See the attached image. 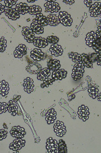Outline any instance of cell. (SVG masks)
I'll return each instance as SVG.
<instances>
[{"label": "cell", "mask_w": 101, "mask_h": 153, "mask_svg": "<svg viewBox=\"0 0 101 153\" xmlns=\"http://www.w3.org/2000/svg\"><path fill=\"white\" fill-rule=\"evenodd\" d=\"M78 114L79 116V118H80L81 120H82L83 121H86V120L88 119V118H89V109H88L87 106H86L84 105H81L78 108Z\"/></svg>", "instance_id": "10"}, {"label": "cell", "mask_w": 101, "mask_h": 153, "mask_svg": "<svg viewBox=\"0 0 101 153\" xmlns=\"http://www.w3.org/2000/svg\"><path fill=\"white\" fill-rule=\"evenodd\" d=\"M89 56V59H90L91 62L92 63L94 62H95V61H97V59L98 57V53H92L90 55H88Z\"/></svg>", "instance_id": "40"}, {"label": "cell", "mask_w": 101, "mask_h": 153, "mask_svg": "<svg viewBox=\"0 0 101 153\" xmlns=\"http://www.w3.org/2000/svg\"><path fill=\"white\" fill-rule=\"evenodd\" d=\"M10 134L15 138H23L26 135V131L20 126H15L11 129Z\"/></svg>", "instance_id": "5"}, {"label": "cell", "mask_w": 101, "mask_h": 153, "mask_svg": "<svg viewBox=\"0 0 101 153\" xmlns=\"http://www.w3.org/2000/svg\"><path fill=\"white\" fill-rule=\"evenodd\" d=\"M97 63L98 65H100V53H98V57L97 59Z\"/></svg>", "instance_id": "46"}, {"label": "cell", "mask_w": 101, "mask_h": 153, "mask_svg": "<svg viewBox=\"0 0 101 153\" xmlns=\"http://www.w3.org/2000/svg\"><path fill=\"white\" fill-rule=\"evenodd\" d=\"M57 118V113L54 108H51L46 114V121L47 124L51 125L55 121Z\"/></svg>", "instance_id": "17"}, {"label": "cell", "mask_w": 101, "mask_h": 153, "mask_svg": "<svg viewBox=\"0 0 101 153\" xmlns=\"http://www.w3.org/2000/svg\"><path fill=\"white\" fill-rule=\"evenodd\" d=\"M27 53V47L24 44H20L16 48L14 51V55L16 58L23 57Z\"/></svg>", "instance_id": "13"}, {"label": "cell", "mask_w": 101, "mask_h": 153, "mask_svg": "<svg viewBox=\"0 0 101 153\" xmlns=\"http://www.w3.org/2000/svg\"><path fill=\"white\" fill-rule=\"evenodd\" d=\"M67 152V149H66L65 143L63 140H60V143L58 144V152Z\"/></svg>", "instance_id": "36"}, {"label": "cell", "mask_w": 101, "mask_h": 153, "mask_svg": "<svg viewBox=\"0 0 101 153\" xmlns=\"http://www.w3.org/2000/svg\"><path fill=\"white\" fill-rule=\"evenodd\" d=\"M8 111V103L0 102V114H3Z\"/></svg>", "instance_id": "37"}, {"label": "cell", "mask_w": 101, "mask_h": 153, "mask_svg": "<svg viewBox=\"0 0 101 153\" xmlns=\"http://www.w3.org/2000/svg\"><path fill=\"white\" fill-rule=\"evenodd\" d=\"M22 33L25 38L26 40L29 43L33 42L34 39L35 38V33L31 30V29L28 27H24L22 29Z\"/></svg>", "instance_id": "6"}, {"label": "cell", "mask_w": 101, "mask_h": 153, "mask_svg": "<svg viewBox=\"0 0 101 153\" xmlns=\"http://www.w3.org/2000/svg\"><path fill=\"white\" fill-rule=\"evenodd\" d=\"M92 47H93L94 50L97 52V53H100L101 48H100V38H97V39L95 40L94 43Z\"/></svg>", "instance_id": "33"}, {"label": "cell", "mask_w": 101, "mask_h": 153, "mask_svg": "<svg viewBox=\"0 0 101 153\" xmlns=\"http://www.w3.org/2000/svg\"><path fill=\"white\" fill-rule=\"evenodd\" d=\"M25 140H24L23 138H16V140H14L13 142L9 144V149L14 151H17V150L23 149L25 146Z\"/></svg>", "instance_id": "9"}, {"label": "cell", "mask_w": 101, "mask_h": 153, "mask_svg": "<svg viewBox=\"0 0 101 153\" xmlns=\"http://www.w3.org/2000/svg\"><path fill=\"white\" fill-rule=\"evenodd\" d=\"M9 90V84L6 80H2L0 82V95L3 97H7Z\"/></svg>", "instance_id": "23"}, {"label": "cell", "mask_w": 101, "mask_h": 153, "mask_svg": "<svg viewBox=\"0 0 101 153\" xmlns=\"http://www.w3.org/2000/svg\"><path fill=\"white\" fill-rule=\"evenodd\" d=\"M30 28L34 33L41 34V33H43L44 32L43 27H42L41 25H40L36 23H32L31 25Z\"/></svg>", "instance_id": "29"}, {"label": "cell", "mask_w": 101, "mask_h": 153, "mask_svg": "<svg viewBox=\"0 0 101 153\" xmlns=\"http://www.w3.org/2000/svg\"><path fill=\"white\" fill-rule=\"evenodd\" d=\"M45 8L46 12H49L51 13L60 12L61 9L60 4L55 1H47L45 4Z\"/></svg>", "instance_id": "7"}, {"label": "cell", "mask_w": 101, "mask_h": 153, "mask_svg": "<svg viewBox=\"0 0 101 153\" xmlns=\"http://www.w3.org/2000/svg\"><path fill=\"white\" fill-rule=\"evenodd\" d=\"M50 52L53 55L55 56H61L63 54V48L59 44H52L50 48Z\"/></svg>", "instance_id": "26"}, {"label": "cell", "mask_w": 101, "mask_h": 153, "mask_svg": "<svg viewBox=\"0 0 101 153\" xmlns=\"http://www.w3.org/2000/svg\"><path fill=\"white\" fill-rule=\"evenodd\" d=\"M84 68L85 67L81 63H76L73 66L72 74H71L73 80H78L83 77L84 73Z\"/></svg>", "instance_id": "1"}, {"label": "cell", "mask_w": 101, "mask_h": 153, "mask_svg": "<svg viewBox=\"0 0 101 153\" xmlns=\"http://www.w3.org/2000/svg\"><path fill=\"white\" fill-rule=\"evenodd\" d=\"M33 23H36L40 25L42 27L47 26L48 25L47 23V16L43 15V14H39L37 15H36L35 19L33 21Z\"/></svg>", "instance_id": "21"}, {"label": "cell", "mask_w": 101, "mask_h": 153, "mask_svg": "<svg viewBox=\"0 0 101 153\" xmlns=\"http://www.w3.org/2000/svg\"><path fill=\"white\" fill-rule=\"evenodd\" d=\"M33 44L38 48H41L46 47L49 44L45 38H42V37H36L34 39Z\"/></svg>", "instance_id": "20"}, {"label": "cell", "mask_w": 101, "mask_h": 153, "mask_svg": "<svg viewBox=\"0 0 101 153\" xmlns=\"http://www.w3.org/2000/svg\"><path fill=\"white\" fill-rule=\"evenodd\" d=\"M5 9H6V7H5V6H4L3 4H0V15H1L3 12H4Z\"/></svg>", "instance_id": "44"}, {"label": "cell", "mask_w": 101, "mask_h": 153, "mask_svg": "<svg viewBox=\"0 0 101 153\" xmlns=\"http://www.w3.org/2000/svg\"><path fill=\"white\" fill-rule=\"evenodd\" d=\"M59 20H60V23L63 25L64 26L69 27L71 26L72 24L73 20L71 19V15L67 12L65 11H61L59 12L58 15Z\"/></svg>", "instance_id": "2"}, {"label": "cell", "mask_w": 101, "mask_h": 153, "mask_svg": "<svg viewBox=\"0 0 101 153\" xmlns=\"http://www.w3.org/2000/svg\"><path fill=\"white\" fill-rule=\"evenodd\" d=\"M31 56L33 60L36 61H40L44 59L45 53L40 48H34L31 52Z\"/></svg>", "instance_id": "11"}, {"label": "cell", "mask_w": 101, "mask_h": 153, "mask_svg": "<svg viewBox=\"0 0 101 153\" xmlns=\"http://www.w3.org/2000/svg\"><path fill=\"white\" fill-rule=\"evenodd\" d=\"M68 56L73 62H75L76 63H81V55H80V54L71 52V53L68 54Z\"/></svg>", "instance_id": "32"}, {"label": "cell", "mask_w": 101, "mask_h": 153, "mask_svg": "<svg viewBox=\"0 0 101 153\" xmlns=\"http://www.w3.org/2000/svg\"><path fill=\"white\" fill-rule=\"evenodd\" d=\"M97 38V36L96 35L94 31H90L88 33L86 37V45L89 47H92V45L94 43V42Z\"/></svg>", "instance_id": "22"}, {"label": "cell", "mask_w": 101, "mask_h": 153, "mask_svg": "<svg viewBox=\"0 0 101 153\" xmlns=\"http://www.w3.org/2000/svg\"><path fill=\"white\" fill-rule=\"evenodd\" d=\"M84 4L87 6L88 7H90L93 4V2L92 1H90V0H88V1H87V0H85L84 1Z\"/></svg>", "instance_id": "42"}, {"label": "cell", "mask_w": 101, "mask_h": 153, "mask_svg": "<svg viewBox=\"0 0 101 153\" xmlns=\"http://www.w3.org/2000/svg\"><path fill=\"white\" fill-rule=\"evenodd\" d=\"M88 93L91 97L92 99L97 98V96L98 94V88L96 86H90L88 88Z\"/></svg>", "instance_id": "31"}, {"label": "cell", "mask_w": 101, "mask_h": 153, "mask_svg": "<svg viewBox=\"0 0 101 153\" xmlns=\"http://www.w3.org/2000/svg\"><path fill=\"white\" fill-rule=\"evenodd\" d=\"M75 1L74 0H64L63 3H65L66 4H69V5H71L74 3Z\"/></svg>", "instance_id": "43"}, {"label": "cell", "mask_w": 101, "mask_h": 153, "mask_svg": "<svg viewBox=\"0 0 101 153\" xmlns=\"http://www.w3.org/2000/svg\"><path fill=\"white\" fill-rule=\"evenodd\" d=\"M96 35H97V38H100V27H98V30L97 31V32H96Z\"/></svg>", "instance_id": "45"}, {"label": "cell", "mask_w": 101, "mask_h": 153, "mask_svg": "<svg viewBox=\"0 0 101 153\" xmlns=\"http://www.w3.org/2000/svg\"><path fill=\"white\" fill-rule=\"evenodd\" d=\"M46 39L47 41L48 44H57L59 42V41H60L59 38H57V37L55 36H48L47 38Z\"/></svg>", "instance_id": "35"}, {"label": "cell", "mask_w": 101, "mask_h": 153, "mask_svg": "<svg viewBox=\"0 0 101 153\" xmlns=\"http://www.w3.org/2000/svg\"><path fill=\"white\" fill-rule=\"evenodd\" d=\"M23 86L24 91L28 93H31L34 90V81L31 78H26L24 79Z\"/></svg>", "instance_id": "14"}, {"label": "cell", "mask_w": 101, "mask_h": 153, "mask_svg": "<svg viewBox=\"0 0 101 153\" xmlns=\"http://www.w3.org/2000/svg\"><path fill=\"white\" fill-rule=\"evenodd\" d=\"M68 72L65 70H58L55 71H53L52 74V79L54 80H61L63 78H65L67 76Z\"/></svg>", "instance_id": "18"}, {"label": "cell", "mask_w": 101, "mask_h": 153, "mask_svg": "<svg viewBox=\"0 0 101 153\" xmlns=\"http://www.w3.org/2000/svg\"><path fill=\"white\" fill-rule=\"evenodd\" d=\"M4 13L9 19L13 20V21H16V20L20 18V16L18 14V12H17L15 9L12 8H6Z\"/></svg>", "instance_id": "16"}, {"label": "cell", "mask_w": 101, "mask_h": 153, "mask_svg": "<svg viewBox=\"0 0 101 153\" xmlns=\"http://www.w3.org/2000/svg\"><path fill=\"white\" fill-rule=\"evenodd\" d=\"M46 149L48 152H58V142L52 137H49L47 140Z\"/></svg>", "instance_id": "3"}, {"label": "cell", "mask_w": 101, "mask_h": 153, "mask_svg": "<svg viewBox=\"0 0 101 153\" xmlns=\"http://www.w3.org/2000/svg\"><path fill=\"white\" fill-rule=\"evenodd\" d=\"M81 63L84 66V67L88 68H92V63L91 62L89 56L86 54H82L81 55Z\"/></svg>", "instance_id": "28"}, {"label": "cell", "mask_w": 101, "mask_h": 153, "mask_svg": "<svg viewBox=\"0 0 101 153\" xmlns=\"http://www.w3.org/2000/svg\"><path fill=\"white\" fill-rule=\"evenodd\" d=\"M29 7L26 3H20L16 5L15 10L18 12V14H25L28 12Z\"/></svg>", "instance_id": "25"}, {"label": "cell", "mask_w": 101, "mask_h": 153, "mask_svg": "<svg viewBox=\"0 0 101 153\" xmlns=\"http://www.w3.org/2000/svg\"><path fill=\"white\" fill-rule=\"evenodd\" d=\"M54 131L58 137H63L66 133V127L64 123L61 121L57 122L53 127Z\"/></svg>", "instance_id": "8"}, {"label": "cell", "mask_w": 101, "mask_h": 153, "mask_svg": "<svg viewBox=\"0 0 101 153\" xmlns=\"http://www.w3.org/2000/svg\"><path fill=\"white\" fill-rule=\"evenodd\" d=\"M35 1H34V0H33V1H32V0H28V2H29V3H31V2H34Z\"/></svg>", "instance_id": "48"}, {"label": "cell", "mask_w": 101, "mask_h": 153, "mask_svg": "<svg viewBox=\"0 0 101 153\" xmlns=\"http://www.w3.org/2000/svg\"><path fill=\"white\" fill-rule=\"evenodd\" d=\"M51 75V70L49 68H43L37 74V79L41 81H45Z\"/></svg>", "instance_id": "24"}, {"label": "cell", "mask_w": 101, "mask_h": 153, "mask_svg": "<svg viewBox=\"0 0 101 153\" xmlns=\"http://www.w3.org/2000/svg\"><path fill=\"white\" fill-rule=\"evenodd\" d=\"M47 68H49L51 71H55L57 70H60L61 67L60 61L57 59H51L48 61L47 62Z\"/></svg>", "instance_id": "19"}, {"label": "cell", "mask_w": 101, "mask_h": 153, "mask_svg": "<svg viewBox=\"0 0 101 153\" xmlns=\"http://www.w3.org/2000/svg\"><path fill=\"white\" fill-rule=\"evenodd\" d=\"M8 131L6 129H0V141L6 138Z\"/></svg>", "instance_id": "41"}, {"label": "cell", "mask_w": 101, "mask_h": 153, "mask_svg": "<svg viewBox=\"0 0 101 153\" xmlns=\"http://www.w3.org/2000/svg\"><path fill=\"white\" fill-rule=\"evenodd\" d=\"M42 69L43 68H42L41 64H39L36 61H33V62L28 63L26 70L29 74H38Z\"/></svg>", "instance_id": "4"}, {"label": "cell", "mask_w": 101, "mask_h": 153, "mask_svg": "<svg viewBox=\"0 0 101 153\" xmlns=\"http://www.w3.org/2000/svg\"><path fill=\"white\" fill-rule=\"evenodd\" d=\"M8 111L12 116H16L20 114V108L17 103L12 100L8 103Z\"/></svg>", "instance_id": "12"}, {"label": "cell", "mask_w": 101, "mask_h": 153, "mask_svg": "<svg viewBox=\"0 0 101 153\" xmlns=\"http://www.w3.org/2000/svg\"><path fill=\"white\" fill-rule=\"evenodd\" d=\"M53 79H47V80H45V82H43L41 85V87L42 88H45V87H47L49 85H51L54 82Z\"/></svg>", "instance_id": "39"}, {"label": "cell", "mask_w": 101, "mask_h": 153, "mask_svg": "<svg viewBox=\"0 0 101 153\" xmlns=\"http://www.w3.org/2000/svg\"><path fill=\"white\" fill-rule=\"evenodd\" d=\"M42 11L41 8L39 6H36V5H33L29 7L28 8V12L32 15H37V14H40Z\"/></svg>", "instance_id": "30"}, {"label": "cell", "mask_w": 101, "mask_h": 153, "mask_svg": "<svg viewBox=\"0 0 101 153\" xmlns=\"http://www.w3.org/2000/svg\"><path fill=\"white\" fill-rule=\"evenodd\" d=\"M7 46V40L6 39L2 37V38H0V53H3L5 51H6Z\"/></svg>", "instance_id": "34"}, {"label": "cell", "mask_w": 101, "mask_h": 153, "mask_svg": "<svg viewBox=\"0 0 101 153\" xmlns=\"http://www.w3.org/2000/svg\"><path fill=\"white\" fill-rule=\"evenodd\" d=\"M47 23L49 25L57 26L60 24V20L55 14H49L48 16H47Z\"/></svg>", "instance_id": "27"}, {"label": "cell", "mask_w": 101, "mask_h": 153, "mask_svg": "<svg viewBox=\"0 0 101 153\" xmlns=\"http://www.w3.org/2000/svg\"><path fill=\"white\" fill-rule=\"evenodd\" d=\"M4 4L5 7L8 8H11L12 6L16 4V0H6V1H4Z\"/></svg>", "instance_id": "38"}, {"label": "cell", "mask_w": 101, "mask_h": 153, "mask_svg": "<svg viewBox=\"0 0 101 153\" xmlns=\"http://www.w3.org/2000/svg\"><path fill=\"white\" fill-rule=\"evenodd\" d=\"M89 12L90 13V16L92 17H96L100 15V2H96L93 4L90 7Z\"/></svg>", "instance_id": "15"}, {"label": "cell", "mask_w": 101, "mask_h": 153, "mask_svg": "<svg viewBox=\"0 0 101 153\" xmlns=\"http://www.w3.org/2000/svg\"><path fill=\"white\" fill-rule=\"evenodd\" d=\"M97 97H98V100L100 102V93H98Z\"/></svg>", "instance_id": "47"}]
</instances>
